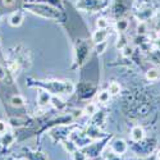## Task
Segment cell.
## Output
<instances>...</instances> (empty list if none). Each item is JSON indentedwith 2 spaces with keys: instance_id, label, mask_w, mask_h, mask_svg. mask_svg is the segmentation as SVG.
Listing matches in <instances>:
<instances>
[{
  "instance_id": "cell-1",
  "label": "cell",
  "mask_w": 160,
  "mask_h": 160,
  "mask_svg": "<svg viewBox=\"0 0 160 160\" xmlns=\"http://www.w3.org/2000/svg\"><path fill=\"white\" fill-rule=\"evenodd\" d=\"M104 148H105V143H102V142H100V145H99V142H91L83 152L86 154L87 158H95L102 152Z\"/></svg>"
},
{
  "instance_id": "cell-2",
  "label": "cell",
  "mask_w": 160,
  "mask_h": 160,
  "mask_svg": "<svg viewBox=\"0 0 160 160\" xmlns=\"http://www.w3.org/2000/svg\"><path fill=\"white\" fill-rule=\"evenodd\" d=\"M110 150L114 151V152L118 154V155H123V154L127 152L128 146H127V143H126L124 140L117 138V140H114V141L110 143Z\"/></svg>"
},
{
  "instance_id": "cell-3",
  "label": "cell",
  "mask_w": 160,
  "mask_h": 160,
  "mask_svg": "<svg viewBox=\"0 0 160 160\" xmlns=\"http://www.w3.org/2000/svg\"><path fill=\"white\" fill-rule=\"evenodd\" d=\"M51 98H52V95L48 90H40L38 94H37V104H38V106L44 108V106H48L49 104H51Z\"/></svg>"
},
{
  "instance_id": "cell-4",
  "label": "cell",
  "mask_w": 160,
  "mask_h": 160,
  "mask_svg": "<svg viewBox=\"0 0 160 160\" xmlns=\"http://www.w3.org/2000/svg\"><path fill=\"white\" fill-rule=\"evenodd\" d=\"M86 136L90 138V140H100V138H102L104 137V133L99 129V127H96V126H90L87 129H86Z\"/></svg>"
},
{
  "instance_id": "cell-5",
  "label": "cell",
  "mask_w": 160,
  "mask_h": 160,
  "mask_svg": "<svg viewBox=\"0 0 160 160\" xmlns=\"http://www.w3.org/2000/svg\"><path fill=\"white\" fill-rule=\"evenodd\" d=\"M143 137H145V131H143L142 127L135 126V127L132 128V131H131V138H132V141L141 142L143 140Z\"/></svg>"
},
{
  "instance_id": "cell-6",
  "label": "cell",
  "mask_w": 160,
  "mask_h": 160,
  "mask_svg": "<svg viewBox=\"0 0 160 160\" xmlns=\"http://www.w3.org/2000/svg\"><path fill=\"white\" fill-rule=\"evenodd\" d=\"M23 22V14L21 12H14L13 14L9 17V24L12 27H19Z\"/></svg>"
},
{
  "instance_id": "cell-7",
  "label": "cell",
  "mask_w": 160,
  "mask_h": 160,
  "mask_svg": "<svg viewBox=\"0 0 160 160\" xmlns=\"http://www.w3.org/2000/svg\"><path fill=\"white\" fill-rule=\"evenodd\" d=\"M106 37H108V31L106 30H96L94 32V35H92V41H94L95 44H100L102 41H105Z\"/></svg>"
},
{
  "instance_id": "cell-8",
  "label": "cell",
  "mask_w": 160,
  "mask_h": 160,
  "mask_svg": "<svg viewBox=\"0 0 160 160\" xmlns=\"http://www.w3.org/2000/svg\"><path fill=\"white\" fill-rule=\"evenodd\" d=\"M14 138L16 137L12 132H5L3 135V137H2V140H0V143H2L4 148H8V146H10L13 142H14Z\"/></svg>"
},
{
  "instance_id": "cell-9",
  "label": "cell",
  "mask_w": 160,
  "mask_h": 160,
  "mask_svg": "<svg viewBox=\"0 0 160 160\" xmlns=\"http://www.w3.org/2000/svg\"><path fill=\"white\" fill-rule=\"evenodd\" d=\"M9 102L12 106H14V108H21L26 104L24 99L21 96V95H13L10 99H9Z\"/></svg>"
},
{
  "instance_id": "cell-10",
  "label": "cell",
  "mask_w": 160,
  "mask_h": 160,
  "mask_svg": "<svg viewBox=\"0 0 160 160\" xmlns=\"http://www.w3.org/2000/svg\"><path fill=\"white\" fill-rule=\"evenodd\" d=\"M63 145H64L65 150L68 151V152H69L71 155H72V154H73V152H74L76 150H78L77 145H76V143H74V142H73V141H72L71 138H69V140H64V141H63Z\"/></svg>"
},
{
  "instance_id": "cell-11",
  "label": "cell",
  "mask_w": 160,
  "mask_h": 160,
  "mask_svg": "<svg viewBox=\"0 0 160 160\" xmlns=\"http://www.w3.org/2000/svg\"><path fill=\"white\" fill-rule=\"evenodd\" d=\"M110 98H112V95H110V92H109L108 90L99 92V95H98V100H99V102H102V104L109 102Z\"/></svg>"
},
{
  "instance_id": "cell-12",
  "label": "cell",
  "mask_w": 160,
  "mask_h": 160,
  "mask_svg": "<svg viewBox=\"0 0 160 160\" xmlns=\"http://www.w3.org/2000/svg\"><path fill=\"white\" fill-rule=\"evenodd\" d=\"M160 73L156 68H150L148 72H146V78L149 79V81H156V79L159 78Z\"/></svg>"
},
{
  "instance_id": "cell-13",
  "label": "cell",
  "mask_w": 160,
  "mask_h": 160,
  "mask_svg": "<svg viewBox=\"0 0 160 160\" xmlns=\"http://www.w3.org/2000/svg\"><path fill=\"white\" fill-rule=\"evenodd\" d=\"M85 113L88 114V115H94V114H96V113H98V106H96V104H94V102H88V104L86 105V108H85Z\"/></svg>"
},
{
  "instance_id": "cell-14",
  "label": "cell",
  "mask_w": 160,
  "mask_h": 160,
  "mask_svg": "<svg viewBox=\"0 0 160 160\" xmlns=\"http://www.w3.org/2000/svg\"><path fill=\"white\" fill-rule=\"evenodd\" d=\"M51 104L54 105L57 109H59V110H60V109H63L64 106H65L64 101H63L60 98H58V96H52V98H51Z\"/></svg>"
},
{
  "instance_id": "cell-15",
  "label": "cell",
  "mask_w": 160,
  "mask_h": 160,
  "mask_svg": "<svg viewBox=\"0 0 160 160\" xmlns=\"http://www.w3.org/2000/svg\"><path fill=\"white\" fill-rule=\"evenodd\" d=\"M108 91L110 92V95H117V94H119V92H121V85H119L118 82H112V83L109 85Z\"/></svg>"
},
{
  "instance_id": "cell-16",
  "label": "cell",
  "mask_w": 160,
  "mask_h": 160,
  "mask_svg": "<svg viewBox=\"0 0 160 160\" xmlns=\"http://www.w3.org/2000/svg\"><path fill=\"white\" fill-rule=\"evenodd\" d=\"M105 160H123V158H122V155H118L114 151L109 150L105 152Z\"/></svg>"
},
{
  "instance_id": "cell-17",
  "label": "cell",
  "mask_w": 160,
  "mask_h": 160,
  "mask_svg": "<svg viewBox=\"0 0 160 160\" xmlns=\"http://www.w3.org/2000/svg\"><path fill=\"white\" fill-rule=\"evenodd\" d=\"M127 28H128V22H127L126 19L118 21V23H117V30H118V32L123 33L124 31H127Z\"/></svg>"
},
{
  "instance_id": "cell-18",
  "label": "cell",
  "mask_w": 160,
  "mask_h": 160,
  "mask_svg": "<svg viewBox=\"0 0 160 160\" xmlns=\"http://www.w3.org/2000/svg\"><path fill=\"white\" fill-rule=\"evenodd\" d=\"M108 26H109V22H108V19H105V18H99L96 21V27L99 30H106L108 28Z\"/></svg>"
},
{
  "instance_id": "cell-19",
  "label": "cell",
  "mask_w": 160,
  "mask_h": 160,
  "mask_svg": "<svg viewBox=\"0 0 160 160\" xmlns=\"http://www.w3.org/2000/svg\"><path fill=\"white\" fill-rule=\"evenodd\" d=\"M72 158H73V160H86L87 159V156H86V154L83 152V151H81V150H76L73 154H72Z\"/></svg>"
},
{
  "instance_id": "cell-20",
  "label": "cell",
  "mask_w": 160,
  "mask_h": 160,
  "mask_svg": "<svg viewBox=\"0 0 160 160\" xmlns=\"http://www.w3.org/2000/svg\"><path fill=\"white\" fill-rule=\"evenodd\" d=\"M127 45H128V42H127V38H126V36L121 35V37L118 38L117 48H118V49H123V48H124V46H127Z\"/></svg>"
},
{
  "instance_id": "cell-21",
  "label": "cell",
  "mask_w": 160,
  "mask_h": 160,
  "mask_svg": "<svg viewBox=\"0 0 160 160\" xmlns=\"http://www.w3.org/2000/svg\"><path fill=\"white\" fill-rule=\"evenodd\" d=\"M106 46H108L106 41H102L100 44H96V51H98V54H102V52L106 50Z\"/></svg>"
},
{
  "instance_id": "cell-22",
  "label": "cell",
  "mask_w": 160,
  "mask_h": 160,
  "mask_svg": "<svg viewBox=\"0 0 160 160\" xmlns=\"http://www.w3.org/2000/svg\"><path fill=\"white\" fill-rule=\"evenodd\" d=\"M10 124L13 127H21L23 123H21V119H17V118H12L10 119Z\"/></svg>"
},
{
  "instance_id": "cell-23",
  "label": "cell",
  "mask_w": 160,
  "mask_h": 160,
  "mask_svg": "<svg viewBox=\"0 0 160 160\" xmlns=\"http://www.w3.org/2000/svg\"><path fill=\"white\" fill-rule=\"evenodd\" d=\"M7 129H8L7 123L4 121H0V135H4V133L7 132Z\"/></svg>"
},
{
  "instance_id": "cell-24",
  "label": "cell",
  "mask_w": 160,
  "mask_h": 160,
  "mask_svg": "<svg viewBox=\"0 0 160 160\" xmlns=\"http://www.w3.org/2000/svg\"><path fill=\"white\" fill-rule=\"evenodd\" d=\"M152 45H154V48H155L158 51H160V37H158V38L154 40V41H152Z\"/></svg>"
},
{
  "instance_id": "cell-25",
  "label": "cell",
  "mask_w": 160,
  "mask_h": 160,
  "mask_svg": "<svg viewBox=\"0 0 160 160\" xmlns=\"http://www.w3.org/2000/svg\"><path fill=\"white\" fill-rule=\"evenodd\" d=\"M145 32H146V26H145V23H141L138 26V33L140 35H143Z\"/></svg>"
},
{
  "instance_id": "cell-26",
  "label": "cell",
  "mask_w": 160,
  "mask_h": 160,
  "mask_svg": "<svg viewBox=\"0 0 160 160\" xmlns=\"http://www.w3.org/2000/svg\"><path fill=\"white\" fill-rule=\"evenodd\" d=\"M5 74H7L5 69L3 68V67H2V65H0V81H3V79L5 78Z\"/></svg>"
},
{
  "instance_id": "cell-27",
  "label": "cell",
  "mask_w": 160,
  "mask_h": 160,
  "mask_svg": "<svg viewBox=\"0 0 160 160\" xmlns=\"http://www.w3.org/2000/svg\"><path fill=\"white\" fill-rule=\"evenodd\" d=\"M3 4L5 7H12L13 4H14V0H3Z\"/></svg>"
},
{
  "instance_id": "cell-28",
  "label": "cell",
  "mask_w": 160,
  "mask_h": 160,
  "mask_svg": "<svg viewBox=\"0 0 160 160\" xmlns=\"http://www.w3.org/2000/svg\"><path fill=\"white\" fill-rule=\"evenodd\" d=\"M156 159L160 160V150H158V152H156Z\"/></svg>"
},
{
  "instance_id": "cell-29",
  "label": "cell",
  "mask_w": 160,
  "mask_h": 160,
  "mask_svg": "<svg viewBox=\"0 0 160 160\" xmlns=\"http://www.w3.org/2000/svg\"><path fill=\"white\" fill-rule=\"evenodd\" d=\"M156 30H158V31H160V21L156 23Z\"/></svg>"
},
{
  "instance_id": "cell-30",
  "label": "cell",
  "mask_w": 160,
  "mask_h": 160,
  "mask_svg": "<svg viewBox=\"0 0 160 160\" xmlns=\"http://www.w3.org/2000/svg\"><path fill=\"white\" fill-rule=\"evenodd\" d=\"M158 71H159V73H160V65H159V68H158Z\"/></svg>"
},
{
  "instance_id": "cell-31",
  "label": "cell",
  "mask_w": 160,
  "mask_h": 160,
  "mask_svg": "<svg viewBox=\"0 0 160 160\" xmlns=\"http://www.w3.org/2000/svg\"><path fill=\"white\" fill-rule=\"evenodd\" d=\"M86 160H88V159H86Z\"/></svg>"
},
{
  "instance_id": "cell-32",
  "label": "cell",
  "mask_w": 160,
  "mask_h": 160,
  "mask_svg": "<svg viewBox=\"0 0 160 160\" xmlns=\"http://www.w3.org/2000/svg\"><path fill=\"white\" fill-rule=\"evenodd\" d=\"M26 160H27V159H26Z\"/></svg>"
}]
</instances>
